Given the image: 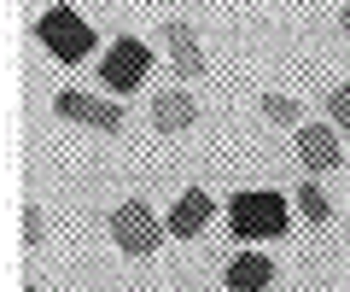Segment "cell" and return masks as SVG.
I'll return each mask as SVG.
<instances>
[{
	"mask_svg": "<svg viewBox=\"0 0 350 292\" xmlns=\"http://www.w3.org/2000/svg\"><path fill=\"white\" fill-rule=\"evenodd\" d=\"M269 280H275V257L239 252L234 263H228V287L234 292H269Z\"/></svg>",
	"mask_w": 350,
	"mask_h": 292,
	"instance_id": "8",
	"label": "cell"
},
{
	"mask_svg": "<svg viewBox=\"0 0 350 292\" xmlns=\"http://www.w3.org/2000/svg\"><path fill=\"white\" fill-rule=\"evenodd\" d=\"M298 211H304V216H310L315 228H321L327 216H333V204H327V199H321V193H315V181H310V187H298Z\"/></svg>",
	"mask_w": 350,
	"mask_h": 292,
	"instance_id": "11",
	"label": "cell"
},
{
	"mask_svg": "<svg viewBox=\"0 0 350 292\" xmlns=\"http://www.w3.org/2000/svg\"><path fill=\"white\" fill-rule=\"evenodd\" d=\"M262 117H269V123H298V100H286V94H262Z\"/></svg>",
	"mask_w": 350,
	"mask_h": 292,
	"instance_id": "12",
	"label": "cell"
},
{
	"mask_svg": "<svg viewBox=\"0 0 350 292\" xmlns=\"http://www.w3.org/2000/svg\"><path fill=\"white\" fill-rule=\"evenodd\" d=\"M298 158L310 170H338V135H333V129H321V123L298 129Z\"/></svg>",
	"mask_w": 350,
	"mask_h": 292,
	"instance_id": "9",
	"label": "cell"
},
{
	"mask_svg": "<svg viewBox=\"0 0 350 292\" xmlns=\"http://www.w3.org/2000/svg\"><path fill=\"white\" fill-rule=\"evenodd\" d=\"M36 36H41V47H47L53 59H64V64H82L88 53H94V29H88L82 12H70V6H47V12L36 18Z\"/></svg>",
	"mask_w": 350,
	"mask_h": 292,
	"instance_id": "2",
	"label": "cell"
},
{
	"mask_svg": "<svg viewBox=\"0 0 350 292\" xmlns=\"http://www.w3.org/2000/svg\"><path fill=\"white\" fill-rule=\"evenodd\" d=\"M41 234H47V228H41V211L29 204V211H24V240H29V245H41Z\"/></svg>",
	"mask_w": 350,
	"mask_h": 292,
	"instance_id": "14",
	"label": "cell"
},
{
	"mask_svg": "<svg viewBox=\"0 0 350 292\" xmlns=\"http://www.w3.org/2000/svg\"><path fill=\"white\" fill-rule=\"evenodd\" d=\"M163 36H170V59L181 77H204V53H199V36H193V24H163Z\"/></svg>",
	"mask_w": 350,
	"mask_h": 292,
	"instance_id": "10",
	"label": "cell"
},
{
	"mask_svg": "<svg viewBox=\"0 0 350 292\" xmlns=\"http://www.w3.org/2000/svg\"><path fill=\"white\" fill-rule=\"evenodd\" d=\"M59 117H70L82 129H100V135H117L123 129V105L117 100H94V94H76V88L59 94Z\"/></svg>",
	"mask_w": 350,
	"mask_h": 292,
	"instance_id": "5",
	"label": "cell"
},
{
	"mask_svg": "<svg viewBox=\"0 0 350 292\" xmlns=\"http://www.w3.org/2000/svg\"><path fill=\"white\" fill-rule=\"evenodd\" d=\"M152 70V53H146V41H111L105 47V64H100V77H105V88L111 94H129V88H140V77Z\"/></svg>",
	"mask_w": 350,
	"mask_h": 292,
	"instance_id": "4",
	"label": "cell"
},
{
	"mask_svg": "<svg viewBox=\"0 0 350 292\" xmlns=\"http://www.w3.org/2000/svg\"><path fill=\"white\" fill-rule=\"evenodd\" d=\"M338 24H345V36H350V6H338Z\"/></svg>",
	"mask_w": 350,
	"mask_h": 292,
	"instance_id": "15",
	"label": "cell"
},
{
	"mask_svg": "<svg viewBox=\"0 0 350 292\" xmlns=\"http://www.w3.org/2000/svg\"><path fill=\"white\" fill-rule=\"evenodd\" d=\"M163 234H170V228H163V222H158L140 199H129V204H117V211H111V240L123 245L129 257H152Z\"/></svg>",
	"mask_w": 350,
	"mask_h": 292,
	"instance_id": "3",
	"label": "cell"
},
{
	"mask_svg": "<svg viewBox=\"0 0 350 292\" xmlns=\"http://www.w3.org/2000/svg\"><path fill=\"white\" fill-rule=\"evenodd\" d=\"M228 228L239 240H280L286 234V204H280V193H234Z\"/></svg>",
	"mask_w": 350,
	"mask_h": 292,
	"instance_id": "1",
	"label": "cell"
},
{
	"mask_svg": "<svg viewBox=\"0 0 350 292\" xmlns=\"http://www.w3.org/2000/svg\"><path fill=\"white\" fill-rule=\"evenodd\" d=\"M29 292H36V287H29Z\"/></svg>",
	"mask_w": 350,
	"mask_h": 292,
	"instance_id": "16",
	"label": "cell"
},
{
	"mask_svg": "<svg viewBox=\"0 0 350 292\" xmlns=\"http://www.w3.org/2000/svg\"><path fill=\"white\" fill-rule=\"evenodd\" d=\"M204 222H211V193H204V187H187L181 199H175V211H170V222H163V228H170L175 240H193Z\"/></svg>",
	"mask_w": 350,
	"mask_h": 292,
	"instance_id": "6",
	"label": "cell"
},
{
	"mask_svg": "<svg viewBox=\"0 0 350 292\" xmlns=\"http://www.w3.org/2000/svg\"><path fill=\"white\" fill-rule=\"evenodd\" d=\"M327 117L350 135V88H333V94H327Z\"/></svg>",
	"mask_w": 350,
	"mask_h": 292,
	"instance_id": "13",
	"label": "cell"
},
{
	"mask_svg": "<svg viewBox=\"0 0 350 292\" xmlns=\"http://www.w3.org/2000/svg\"><path fill=\"white\" fill-rule=\"evenodd\" d=\"M152 123H158L163 135H187V129L199 123V105H193L187 94H175V88H163L158 100H152Z\"/></svg>",
	"mask_w": 350,
	"mask_h": 292,
	"instance_id": "7",
	"label": "cell"
}]
</instances>
